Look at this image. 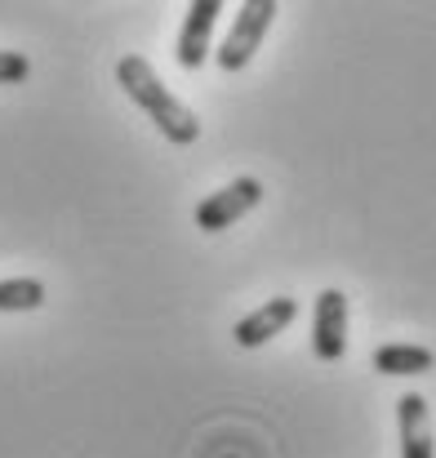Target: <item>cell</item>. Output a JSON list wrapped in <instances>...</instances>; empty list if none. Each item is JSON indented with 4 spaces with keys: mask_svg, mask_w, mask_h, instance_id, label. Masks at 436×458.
Listing matches in <instances>:
<instances>
[{
    "mask_svg": "<svg viewBox=\"0 0 436 458\" xmlns=\"http://www.w3.org/2000/svg\"><path fill=\"white\" fill-rule=\"evenodd\" d=\"M116 81H121V89L143 107L147 121H151L174 148H192V143L201 139L196 112H192L183 98H174V94L165 89V81L156 76V67L147 63L143 54H125V58L116 63Z\"/></svg>",
    "mask_w": 436,
    "mask_h": 458,
    "instance_id": "6da1fadb",
    "label": "cell"
},
{
    "mask_svg": "<svg viewBox=\"0 0 436 458\" xmlns=\"http://www.w3.org/2000/svg\"><path fill=\"white\" fill-rule=\"evenodd\" d=\"M277 13H281L277 0H245V4L236 9V18H232L227 40L218 45V67H223V72H241V67H250Z\"/></svg>",
    "mask_w": 436,
    "mask_h": 458,
    "instance_id": "7a4b0ae2",
    "label": "cell"
},
{
    "mask_svg": "<svg viewBox=\"0 0 436 458\" xmlns=\"http://www.w3.org/2000/svg\"><path fill=\"white\" fill-rule=\"evenodd\" d=\"M263 200V182L254 178V174H245V178H232L223 191H214V196H205L201 205H196V227L201 232H227L232 223H241L254 205Z\"/></svg>",
    "mask_w": 436,
    "mask_h": 458,
    "instance_id": "3957f363",
    "label": "cell"
},
{
    "mask_svg": "<svg viewBox=\"0 0 436 458\" xmlns=\"http://www.w3.org/2000/svg\"><path fill=\"white\" fill-rule=\"evenodd\" d=\"M312 352L321 365H338L347 352V294L338 285H325L312 311Z\"/></svg>",
    "mask_w": 436,
    "mask_h": 458,
    "instance_id": "277c9868",
    "label": "cell"
},
{
    "mask_svg": "<svg viewBox=\"0 0 436 458\" xmlns=\"http://www.w3.org/2000/svg\"><path fill=\"white\" fill-rule=\"evenodd\" d=\"M294 316H298V299H268L263 307H254L250 316H241L236 320V329H232V338H236V347H245V352H254V347H268L277 334H286L294 325Z\"/></svg>",
    "mask_w": 436,
    "mask_h": 458,
    "instance_id": "5b68a950",
    "label": "cell"
},
{
    "mask_svg": "<svg viewBox=\"0 0 436 458\" xmlns=\"http://www.w3.org/2000/svg\"><path fill=\"white\" fill-rule=\"evenodd\" d=\"M218 13H223V0H192L187 4V18L178 31V67L196 72L209 58V36H214Z\"/></svg>",
    "mask_w": 436,
    "mask_h": 458,
    "instance_id": "8992f818",
    "label": "cell"
},
{
    "mask_svg": "<svg viewBox=\"0 0 436 458\" xmlns=\"http://www.w3.org/2000/svg\"><path fill=\"white\" fill-rule=\"evenodd\" d=\"M397 423H401V458H436L432 410L419 392H406L397 401Z\"/></svg>",
    "mask_w": 436,
    "mask_h": 458,
    "instance_id": "52a82bcc",
    "label": "cell"
},
{
    "mask_svg": "<svg viewBox=\"0 0 436 458\" xmlns=\"http://www.w3.org/2000/svg\"><path fill=\"white\" fill-rule=\"evenodd\" d=\"M374 369L379 374H428L436 369V352L423 343H388L374 352Z\"/></svg>",
    "mask_w": 436,
    "mask_h": 458,
    "instance_id": "ba28073f",
    "label": "cell"
},
{
    "mask_svg": "<svg viewBox=\"0 0 436 458\" xmlns=\"http://www.w3.org/2000/svg\"><path fill=\"white\" fill-rule=\"evenodd\" d=\"M36 307H45V281L36 276L0 281V311H36Z\"/></svg>",
    "mask_w": 436,
    "mask_h": 458,
    "instance_id": "9c48e42d",
    "label": "cell"
},
{
    "mask_svg": "<svg viewBox=\"0 0 436 458\" xmlns=\"http://www.w3.org/2000/svg\"><path fill=\"white\" fill-rule=\"evenodd\" d=\"M31 76V58L18 49H0V85H18Z\"/></svg>",
    "mask_w": 436,
    "mask_h": 458,
    "instance_id": "30bf717a",
    "label": "cell"
}]
</instances>
